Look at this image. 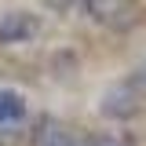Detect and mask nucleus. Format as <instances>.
Segmentation results:
<instances>
[{
    "mask_svg": "<svg viewBox=\"0 0 146 146\" xmlns=\"http://www.w3.org/2000/svg\"><path fill=\"white\" fill-rule=\"evenodd\" d=\"M80 7L95 22L113 26V29H124V26H131V18H135V4L131 0H80Z\"/></svg>",
    "mask_w": 146,
    "mask_h": 146,
    "instance_id": "nucleus-1",
    "label": "nucleus"
},
{
    "mask_svg": "<svg viewBox=\"0 0 146 146\" xmlns=\"http://www.w3.org/2000/svg\"><path fill=\"white\" fill-rule=\"evenodd\" d=\"M36 36V18L29 11H11L0 18V44H26Z\"/></svg>",
    "mask_w": 146,
    "mask_h": 146,
    "instance_id": "nucleus-2",
    "label": "nucleus"
},
{
    "mask_svg": "<svg viewBox=\"0 0 146 146\" xmlns=\"http://www.w3.org/2000/svg\"><path fill=\"white\" fill-rule=\"evenodd\" d=\"M77 143H80V135L58 121H44L33 131V146H77Z\"/></svg>",
    "mask_w": 146,
    "mask_h": 146,
    "instance_id": "nucleus-3",
    "label": "nucleus"
},
{
    "mask_svg": "<svg viewBox=\"0 0 146 146\" xmlns=\"http://www.w3.org/2000/svg\"><path fill=\"white\" fill-rule=\"evenodd\" d=\"M26 117V99L15 88H0V124H18Z\"/></svg>",
    "mask_w": 146,
    "mask_h": 146,
    "instance_id": "nucleus-4",
    "label": "nucleus"
},
{
    "mask_svg": "<svg viewBox=\"0 0 146 146\" xmlns=\"http://www.w3.org/2000/svg\"><path fill=\"white\" fill-rule=\"evenodd\" d=\"M77 146H124L117 135H80Z\"/></svg>",
    "mask_w": 146,
    "mask_h": 146,
    "instance_id": "nucleus-5",
    "label": "nucleus"
}]
</instances>
